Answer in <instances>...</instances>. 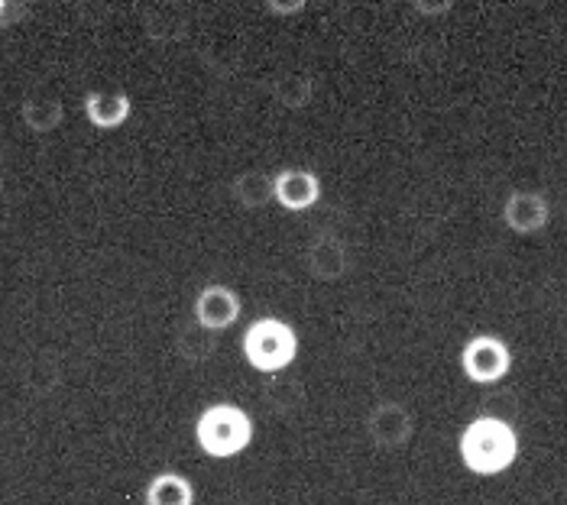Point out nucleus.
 Here are the masks:
<instances>
[{
    "instance_id": "nucleus-6",
    "label": "nucleus",
    "mask_w": 567,
    "mask_h": 505,
    "mask_svg": "<svg viewBox=\"0 0 567 505\" xmlns=\"http://www.w3.org/2000/svg\"><path fill=\"white\" fill-rule=\"evenodd\" d=\"M195 318L205 331H224L240 318V298L227 286H208L195 298Z\"/></svg>"
},
{
    "instance_id": "nucleus-7",
    "label": "nucleus",
    "mask_w": 567,
    "mask_h": 505,
    "mask_svg": "<svg viewBox=\"0 0 567 505\" xmlns=\"http://www.w3.org/2000/svg\"><path fill=\"white\" fill-rule=\"evenodd\" d=\"M272 198L286 210H308L321 198V182L306 168H286L272 178Z\"/></svg>"
},
{
    "instance_id": "nucleus-4",
    "label": "nucleus",
    "mask_w": 567,
    "mask_h": 505,
    "mask_svg": "<svg viewBox=\"0 0 567 505\" xmlns=\"http://www.w3.org/2000/svg\"><path fill=\"white\" fill-rule=\"evenodd\" d=\"M461 367H464V377L471 379V382L489 385V382H499V379L509 373L513 353H509V347L499 337H471L467 347H464V353H461Z\"/></svg>"
},
{
    "instance_id": "nucleus-9",
    "label": "nucleus",
    "mask_w": 567,
    "mask_h": 505,
    "mask_svg": "<svg viewBox=\"0 0 567 505\" xmlns=\"http://www.w3.org/2000/svg\"><path fill=\"white\" fill-rule=\"evenodd\" d=\"M133 104L124 91H91L85 97V117L97 130H117L127 124Z\"/></svg>"
},
{
    "instance_id": "nucleus-11",
    "label": "nucleus",
    "mask_w": 567,
    "mask_h": 505,
    "mask_svg": "<svg viewBox=\"0 0 567 505\" xmlns=\"http://www.w3.org/2000/svg\"><path fill=\"white\" fill-rule=\"evenodd\" d=\"M23 124L33 133H49L62 124V101L49 94H33L23 101Z\"/></svg>"
},
{
    "instance_id": "nucleus-8",
    "label": "nucleus",
    "mask_w": 567,
    "mask_h": 505,
    "mask_svg": "<svg viewBox=\"0 0 567 505\" xmlns=\"http://www.w3.org/2000/svg\"><path fill=\"white\" fill-rule=\"evenodd\" d=\"M503 217L516 234H535V230H542L548 224L551 210H548V202L538 192H513L506 208H503Z\"/></svg>"
},
{
    "instance_id": "nucleus-1",
    "label": "nucleus",
    "mask_w": 567,
    "mask_h": 505,
    "mask_svg": "<svg viewBox=\"0 0 567 505\" xmlns=\"http://www.w3.org/2000/svg\"><path fill=\"white\" fill-rule=\"evenodd\" d=\"M457 451L471 473L499 476L519 457V434L509 421L496 419V415H481L461 431Z\"/></svg>"
},
{
    "instance_id": "nucleus-3",
    "label": "nucleus",
    "mask_w": 567,
    "mask_h": 505,
    "mask_svg": "<svg viewBox=\"0 0 567 505\" xmlns=\"http://www.w3.org/2000/svg\"><path fill=\"white\" fill-rule=\"evenodd\" d=\"M244 357L260 373H279L299 357V337L279 318H260L244 331Z\"/></svg>"
},
{
    "instance_id": "nucleus-14",
    "label": "nucleus",
    "mask_w": 567,
    "mask_h": 505,
    "mask_svg": "<svg viewBox=\"0 0 567 505\" xmlns=\"http://www.w3.org/2000/svg\"><path fill=\"white\" fill-rule=\"evenodd\" d=\"M0 13H3V3H0Z\"/></svg>"
},
{
    "instance_id": "nucleus-10",
    "label": "nucleus",
    "mask_w": 567,
    "mask_h": 505,
    "mask_svg": "<svg viewBox=\"0 0 567 505\" xmlns=\"http://www.w3.org/2000/svg\"><path fill=\"white\" fill-rule=\"evenodd\" d=\"M146 505H195V486L178 473H159L146 486Z\"/></svg>"
},
{
    "instance_id": "nucleus-2",
    "label": "nucleus",
    "mask_w": 567,
    "mask_h": 505,
    "mask_svg": "<svg viewBox=\"0 0 567 505\" xmlns=\"http://www.w3.org/2000/svg\"><path fill=\"white\" fill-rule=\"evenodd\" d=\"M195 441L215 461L237 457L254 441V419L240 405L218 402V405H212V409H205L198 415V421H195Z\"/></svg>"
},
{
    "instance_id": "nucleus-5",
    "label": "nucleus",
    "mask_w": 567,
    "mask_h": 505,
    "mask_svg": "<svg viewBox=\"0 0 567 505\" xmlns=\"http://www.w3.org/2000/svg\"><path fill=\"white\" fill-rule=\"evenodd\" d=\"M415 424L412 415L399 405V402H380L370 415H367V434L377 447L383 451H395V447H405L409 437H412Z\"/></svg>"
},
{
    "instance_id": "nucleus-12",
    "label": "nucleus",
    "mask_w": 567,
    "mask_h": 505,
    "mask_svg": "<svg viewBox=\"0 0 567 505\" xmlns=\"http://www.w3.org/2000/svg\"><path fill=\"white\" fill-rule=\"evenodd\" d=\"M311 272H318L321 279H334V276H341L344 272V250L338 247V250L324 252V244H318L315 250H311Z\"/></svg>"
},
{
    "instance_id": "nucleus-13",
    "label": "nucleus",
    "mask_w": 567,
    "mask_h": 505,
    "mask_svg": "<svg viewBox=\"0 0 567 505\" xmlns=\"http://www.w3.org/2000/svg\"><path fill=\"white\" fill-rule=\"evenodd\" d=\"M0 192H3V175H0Z\"/></svg>"
}]
</instances>
